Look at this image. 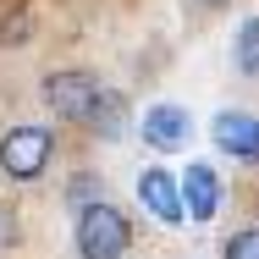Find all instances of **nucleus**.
<instances>
[{
	"instance_id": "7",
	"label": "nucleus",
	"mask_w": 259,
	"mask_h": 259,
	"mask_svg": "<svg viewBox=\"0 0 259 259\" xmlns=\"http://www.w3.org/2000/svg\"><path fill=\"white\" fill-rule=\"evenodd\" d=\"M188 133H193V121H188L182 105H149V110H144V138H149L155 149H165V155L182 149Z\"/></svg>"
},
{
	"instance_id": "8",
	"label": "nucleus",
	"mask_w": 259,
	"mask_h": 259,
	"mask_svg": "<svg viewBox=\"0 0 259 259\" xmlns=\"http://www.w3.org/2000/svg\"><path fill=\"white\" fill-rule=\"evenodd\" d=\"M89 127H94L100 138H121V133H127V100H121L116 89H105L100 105H94V116H89Z\"/></svg>"
},
{
	"instance_id": "3",
	"label": "nucleus",
	"mask_w": 259,
	"mask_h": 259,
	"mask_svg": "<svg viewBox=\"0 0 259 259\" xmlns=\"http://www.w3.org/2000/svg\"><path fill=\"white\" fill-rule=\"evenodd\" d=\"M100 94H105L100 77H89V72H50L45 77V105L55 116H66V121H89Z\"/></svg>"
},
{
	"instance_id": "11",
	"label": "nucleus",
	"mask_w": 259,
	"mask_h": 259,
	"mask_svg": "<svg viewBox=\"0 0 259 259\" xmlns=\"http://www.w3.org/2000/svg\"><path fill=\"white\" fill-rule=\"evenodd\" d=\"M11 237H17V221H11V209L0 204V248H11Z\"/></svg>"
},
{
	"instance_id": "5",
	"label": "nucleus",
	"mask_w": 259,
	"mask_h": 259,
	"mask_svg": "<svg viewBox=\"0 0 259 259\" xmlns=\"http://www.w3.org/2000/svg\"><path fill=\"white\" fill-rule=\"evenodd\" d=\"M215 149H226L232 160H259V116L248 110H221L215 127H209Z\"/></svg>"
},
{
	"instance_id": "1",
	"label": "nucleus",
	"mask_w": 259,
	"mask_h": 259,
	"mask_svg": "<svg viewBox=\"0 0 259 259\" xmlns=\"http://www.w3.org/2000/svg\"><path fill=\"white\" fill-rule=\"evenodd\" d=\"M133 243V226L116 204H83L77 209V254L83 259H121Z\"/></svg>"
},
{
	"instance_id": "6",
	"label": "nucleus",
	"mask_w": 259,
	"mask_h": 259,
	"mask_svg": "<svg viewBox=\"0 0 259 259\" xmlns=\"http://www.w3.org/2000/svg\"><path fill=\"white\" fill-rule=\"evenodd\" d=\"M182 209H188V221H209L221 209V177L209 171L204 160H193L182 171Z\"/></svg>"
},
{
	"instance_id": "4",
	"label": "nucleus",
	"mask_w": 259,
	"mask_h": 259,
	"mask_svg": "<svg viewBox=\"0 0 259 259\" xmlns=\"http://www.w3.org/2000/svg\"><path fill=\"white\" fill-rule=\"evenodd\" d=\"M138 199H144V209H149L155 221H165V226H182V221H188V209H182V182H177L165 165H149V171L138 177Z\"/></svg>"
},
{
	"instance_id": "9",
	"label": "nucleus",
	"mask_w": 259,
	"mask_h": 259,
	"mask_svg": "<svg viewBox=\"0 0 259 259\" xmlns=\"http://www.w3.org/2000/svg\"><path fill=\"white\" fill-rule=\"evenodd\" d=\"M237 72L259 77V17H248V22L237 28Z\"/></svg>"
},
{
	"instance_id": "2",
	"label": "nucleus",
	"mask_w": 259,
	"mask_h": 259,
	"mask_svg": "<svg viewBox=\"0 0 259 259\" xmlns=\"http://www.w3.org/2000/svg\"><path fill=\"white\" fill-rule=\"evenodd\" d=\"M50 155H55V133L50 127H11L0 138V177L11 182H33L50 171Z\"/></svg>"
},
{
	"instance_id": "10",
	"label": "nucleus",
	"mask_w": 259,
	"mask_h": 259,
	"mask_svg": "<svg viewBox=\"0 0 259 259\" xmlns=\"http://www.w3.org/2000/svg\"><path fill=\"white\" fill-rule=\"evenodd\" d=\"M226 259H259V226L237 232V237H226Z\"/></svg>"
}]
</instances>
